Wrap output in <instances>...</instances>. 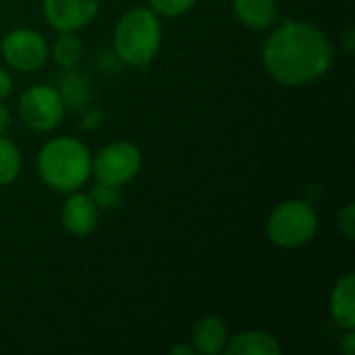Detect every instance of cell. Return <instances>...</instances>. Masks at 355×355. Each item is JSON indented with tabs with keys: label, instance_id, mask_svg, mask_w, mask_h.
Here are the masks:
<instances>
[{
	"label": "cell",
	"instance_id": "1",
	"mask_svg": "<svg viewBox=\"0 0 355 355\" xmlns=\"http://www.w3.org/2000/svg\"><path fill=\"white\" fill-rule=\"evenodd\" d=\"M262 60L272 79L297 87L320 79L331 69L333 44L316 25L287 21L268 35Z\"/></svg>",
	"mask_w": 355,
	"mask_h": 355
},
{
	"label": "cell",
	"instance_id": "2",
	"mask_svg": "<svg viewBox=\"0 0 355 355\" xmlns=\"http://www.w3.org/2000/svg\"><path fill=\"white\" fill-rule=\"evenodd\" d=\"M37 173L42 181L60 193L77 191L92 173L89 150L73 137L50 139L37 156Z\"/></svg>",
	"mask_w": 355,
	"mask_h": 355
},
{
	"label": "cell",
	"instance_id": "3",
	"mask_svg": "<svg viewBox=\"0 0 355 355\" xmlns=\"http://www.w3.org/2000/svg\"><path fill=\"white\" fill-rule=\"evenodd\" d=\"M162 27L160 19L152 8H131L127 10L114 27V52L131 67H146L154 60L160 50Z\"/></svg>",
	"mask_w": 355,
	"mask_h": 355
},
{
	"label": "cell",
	"instance_id": "4",
	"mask_svg": "<svg viewBox=\"0 0 355 355\" xmlns=\"http://www.w3.org/2000/svg\"><path fill=\"white\" fill-rule=\"evenodd\" d=\"M318 231V214L306 200H287L272 210L266 223L268 239L279 248H300L314 239Z\"/></svg>",
	"mask_w": 355,
	"mask_h": 355
},
{
	"label": "cell",
	"instance_id": "5",
	"mask_svg": "<svg viewBox=\"0 0 355 355\" xmlns=\"http://www.w3.org/2000/svg\"><path fill=\"white\" fill-rule=\"evenodd\" d=\"M141 168V152L129 141H114L102 148L92 160L96 181L121 187L129 183Z\"/></svg>",
	"mask_w": 355,
	"mask_h": 355
},
{
	"label": "cell",
	"instance_id": "6",
	"mask_svg": "<svg viewBox=\"0 0 355 355\" xmlns=\"http://www.w3.org/2000/svg\"><path fill=\"white\" fill-rule=\"evenodd\" d=\"M23 123L40 133L52 131L64 116V100L52 85H31L19 100Z\"/></svg>",
	"mask_w": 355,
	"mask_h": 355
},
{
	"label": "cell",
	"instance_id": "7",
	"mask_svg": "<svg viewBox=\"0 0 355 355\" xmlns=\"http://www.w3.org/2000/svg\"><path fill=\"white\" fill-rule=\"evenodd\" d=\"M0 52L6 64L21 73H33L42 69L50 56L46 37L27 27L12 29L8 35H4L0 44Z\"/></svg>",
	"mask_w": 355,
	"mask_h": 355
},
{
	"label": "cell",
	"instance_id": "8",
	"mask_svg": "<svg viewBox=\"0 0 355 355\" xmlns=\"http://www.w3.org/2000/svg\"><path fill=\"white\" fill-rule=\"evenodd\" d=\"M98 0H44V17L58 31H77L92 23Z\"/></svg>",
	"mask_w": 355,
	"mask_h": 355
},
{
	"label": "cell",
	"instance_id": "9",
	"mask_svg": "<svg viewBox=\"0 0 355 355\" xmlns=\"http://www.w3.org/2000/svg\"><path fill=\"white\" fill-rule=\"evenodd\" d=\"M100 218V208L94 204L89 193H77L71 191L62 206V225L71 235L83 237L89 235Z\"/></svg>",
	"mask_w": 355,
	"mask_h": 355
},
{
	"label": "cell",
	"instance_id": "10",
	"mask_svg": "<svg viewBox=\"0 0 355 355\" xmlns=\"http://www.w3.org/2000/svg\"><path fill=\"white\" fill-rule=\"evenodd\" d=\"M331 316L335 324L343 331L355 329V277L347 272L337 281L331 293Z\"/></svg>",
	"mask_w": 355,
	"mask_h": 355
},
{
	"label": "cell",
	"instance_id": "11",
	"mask_svg": "<svg viewBox=\"0 0 355 355\" xmlns=\"http://www.w3.org/2000/svg\"><path fill=\"white\" fill-rule=\"evenodd\" d=\"M229 337L227 327L218 316H206L193 331V352L202 355H216L225 352Z\"/></svg>",
	"mask_w": 355,
	"mask_h": 355
},
{
	"label": "cell",
	"instance_id": "12",
	"mask_svg": "<svg viewBox=\"0 0 355 355\" xmlns=\"http://www.w3.org/2000/svg\"><path fill=\"white\" fill-rule=\"evenodd\" d=\"M229 355H281L279 341L264 331H245L225 345Z\"/></svg>",
	"mask_w": 355,
	"mask_h": 355
},
{
	"label": "cell",
	"instance_id": "13",
	"mask_svg": "<svg viewBox=\"0 0 355 355\" xmlns=\"http://www.w3.org/2000/svg\"><path fill=\"white\" fill-rule=\"evenodd\" d=\"M233 10L250 29H268L277 21L275 0H233Z\"/></svg>",
	"mask_w": 355,
	"mask_h": 355
},
{
	"label": "cell",
	"instance_id": "14",
	"mask_svg": "<svg viewBox=\"0 0 355 355\" xmlns=\"http://www.w3.org/2000/svg\"><path fill=\"white\" fill-rule=\"evenodd\" d=\"M52 56L64 69H73V67L79 64V60L83 56V44L75 35V31H60L58 40L54 42Z\"/></svg>",
	"mask_w": 355,
	"mask_h": 355
},
{
	"label": "cell",
	"instance_id": "15",
	"mask_svg": "<svg viewBox=\"0 0 355 355\" xmlns=\"http://www.w3.org/2000/svg\"><path fill=\"white\" fill-rule=\"evenodd\" d=\"M21 173V154L17 146L0 135V185L12 183Z\"/></svg>",
	"mask_w": 355,
	"mask_h": 355
},
{
	"label": "cell",
	"instance_id": "16",
	"mask_svg": "<svg viewBox=\"0 0 355 355\" xmlns=\"http://www.w3.org/2000/svg\"><path fill=\"white\" fill-rule=\"evenodd\" d=\"M89 198L94 200V204L98 208H106V210H112L119 204V200H121L119 189L114 185H106V183H100V181L94 185Z\"/></svg>",
	"mask_w": 355,
	"mask_h": 355
},
{
	"label": "cell",
	"instance_id": "17",
	"mask_svg": "<svg viewBox=\"0 0 355 355\" xmlns=\"http://www.w3.org/2000/svg\"><path fill=\"white\" fill-rule=\"evenodd\" d=\"M148 2L150 8L162 17H179L196 4V0H148Z\"/></svg>",
	"mask_w": 355,
	"mask_h": 355
},
{
	"label": "cell",
	"instance_id": "18",
	"mask_svg": "<svg viewBox=\"0 0 355 355\" xmlns=\"http://www.w3.org/2000/svg\"><path fill=\"white\" fill-rule=\"evenodd\" d=\"M337 227L339 231L345 235V239H355V206L354 202L345 204V208L339 212V218H337Z\"/></svg>",
	"mask_w": 355,
	"mask_h": 355
},
{
	"label": "cell",
	"instance_id": "19",
	"mask_svg": "<svg viewBox=\"0 0 355 355\" xmlns=\"http://www.w3.org/2000/svg\"><path fill=\"white\" fill-rule=\"evenodd\" d=\"M341 352L345 355L355 354V329L345 331V337L341 339Z\"/></svg>",
	"mask_w": 355,
	"mask_h": 355
},
{
	"label": "cell",
	"instance_id": "20",
	"mask_svg": "<svg viewBox=\"0 0 355 355\" xmlns=\"http://www.w3.org/2000/svg\"><path fill=\"white\" fill-rule=\"evenodd\" d=\"M12 89V81L8 77V73L4 69H0V100H4Z\"/></svg>",
	"mask_w": 355,
	"mask_h": 355
},
{
	"label": "cell",
	"instance_id": "21",
	"mask_svg": "<svg viewBox=\"0 0 355 355\" xmlns=\"http://www.w3.org/2000/svg\"><path fill=\"white\" fill-rule=\"evenodd\" d=\"M343 48H345V52H347V54H352V52L355 50L354 29H347V31H345V35H343Z\"/></svg>",
	"mask_w": 355,
	"mask_h": 355
},
{
	"label": "cell",
	"instance_id": "22",
	"mask_svg": "<svg viewBox=\"0 0 355 355\" xmlns=\"http://www.w3.org/2000/svg\"><path fill=\"white\" fill-rule=\"evenodd\" d=\"M8 125H10V114H8V110L0 104V133L6 131Z\"/></svg>",
	"mask_w": 355,
	"mask_h": 355
},
{
	"label": "cell",
	"instance_id": "23",
	"mask_svg": "<svg viewBox=\"0 0 355 355\" xmlns=\"http://www.w3.org/2000/svg\"><path fill=\"white\" fill-rule=\"evenodd\" d=\"M171 354L173 355H193V347H189V345H175L173 349H171Z\"/></svg>",
	"mask_w": 355,
	"mask_h": 355
}]
</instances>
